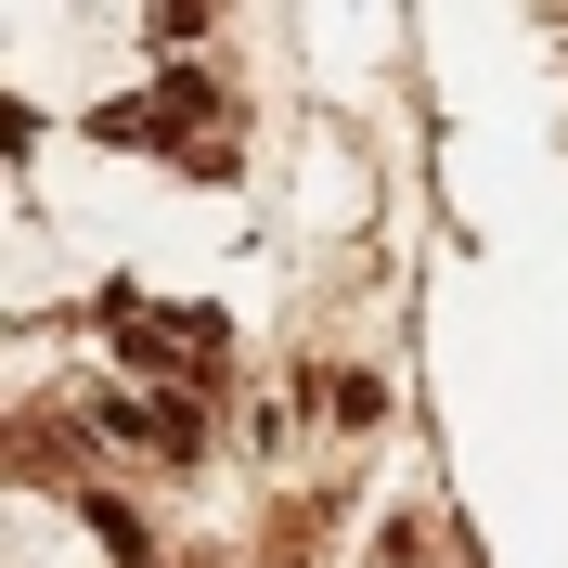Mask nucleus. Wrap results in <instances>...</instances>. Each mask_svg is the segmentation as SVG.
Returning a JSON list of instances; mask_svg holds the SVG:
<instances>
[{"label":"nucleus","mask_w":568,"mask_h":568,"mask_svg":"<svg viewBox=\"0 0 568 568\" xmlns=\"http://www.w3.org/2000/svg\"><path fill=\"white\" fill-rule=\"evenodd\" d=\"M155 453H181V465L207 453V400H194V388H181V400H155Z\"/></svg>","instance_id":"f257e3e1"}]
</instances>
